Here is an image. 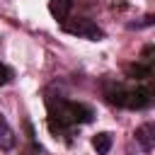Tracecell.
Instances as JSON below:
<instances>
[{
    "label": "cell",
    "instance_id": "cell-1",
    "mask_svg": "<svg viewBox=\"0 0 155 155\" xmlns=\"http://www.w3.org/2000/svg\"><path fill=\"white\" fill-rule=\"evenodd\" d=\"M48 128L53 133H65L78 124H90L94 119V111L87 104H78V102H65V99H48Z\"/></svg>",
    "mask_w": 155,
    "mask_h": 155
},
{
    "label": "cell",
    "instance_id": "cell-2",
    "mask_svg": "<svg viewBox=\"0 0 155 155\" xmlns=\"http://www.w3.org/2000/svg\"><path fill=\"white\" fill-rule=\"evenodd\" d=\"M104 97L111 104L126 107V109H145V107L155 104V94L138 82H107Z\"/></svg>",
    "mask_w": 155,
    "mask_h": 155
},
{
    "label": "cell",
    "instance_id": "cell-3",
    "mask_svg": "<svg viewBox=\"0 0 155 155\" xmlns=\"http://www.w3.org/2000/svg\"><path fill=\"white\" fill-rule=\"evenodd\" d=\"M61 27H63V31H68V34H73V36H82V39H92V41H99V39L104 36V31H102L92 19H85V17L63 22Z\"/></svg>",
    "mask_w": 155,
    "mask_h": 155
},
{
    "label": "cell",
    "instance_id": "cell-4",
    "mask_svg": "<svg viewBox=\"0 0 155 155\" xmlns=\"http://www.w3.org/2000/svg\"><path fill=\"white\" fill-rule=\"evenodd\" d=\"M133 136H136V143H138L143 150H153V148H155V124H153V121L138 126Z\"/></svg>",
    "mask_w": 155,
    "mask_h": 155
},
{
    "label": "cell",
    "instance_id": "cell-5",
    "mask_svg": "<svg viewBox=\"0 0 155 155\" xmlns=\"http://www.w3.org/2000/svg\"><path fill=\"white\" fill-rule=\"evenodd\" d=\"M15 145H17V136L7 124V119L0 114V150H12Z\"/></svg>",
    "mask_w": 155,
    "mask_h": 155
},
{
    "label": "cell",
    "instance_id": "cell-6",
    "mask_svg": "<svg viewBox=\"0 0 155 155\" xmlns=\"http://www.w3.org/2000/svg\"><path fill=\"white\" fill-rule=\"evenodd\" d=\"M70 7H73V0H51V2H48V12H51L56 19H61V24L65 22Z\"/></svg>",
    "mask_w": 155,
    "mask_h": 155
},
{
    "label": "cell",
    "instance_id": "cell-7",
    "mask_svg": "<svg viewBox=\"0 0 155 155\" xmlns=\"http://www.w3.org/2000/svg\"><path fill=\"white\" fill-rule=\"evenodd\" d=\"M92 148L97 150V155H107V153L111 150V133H107V131L97 133V136L92 138Z\"/></svg>",
    "mask_w": 155,
    "mask_h": 155
},
{
    "label": "cell",
    "instance_id": "cell-8",
    "mask_svg": "<svg viewBox=\"0 0 155 155\" xmlns=\"http://www.w3.org/2000/svg\"><path fill=\"white\" fill-rule=\"evenodd\" d=\"M10 80H12V70L0 63V85H5V82H10Z\"/></svg>",
    "mask_w": 155,
    "mask_h": 155
},
{
    "label": "cell",
    "instance_id": "cell-9",
    "mask_svg": "<svg viewBox=\"0 0 155 155\" xmlns=\"http://www.w3.org/2000/svg\"><path fill=\"white\" fill-rule=\"evenodd\" d=\"M150 53H153V61H150V65H153V68H155V51H153V48H150Z\"/></svg>",
    "mask_w": 155,
    "mask_h": 155
}]
</instances>
